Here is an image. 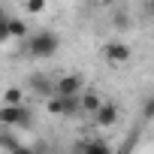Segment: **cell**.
Here are the masks:
<instances>
[{
	"label": "cell",
	"instance_id": "9c48e42d",
	"mask_svg": "<svg viewBox=\"0 0 154 154\" xmlns=\"http://www.w3.org/2000/svg\"><path fill=\"white\" fill-rule=\"evenodd\" d=\"M51 82H54V79H48V75H42V72H33L27 85H30L36 94H42V97H51Z\"/></svg>",
	"mask_w": 154,
	"mask_h": 154
},
{
	"label": "cell",
	"instance_id": "6da1fadb",
	"mask_svg": "<svg viewBox=\"0 0 154 154\" xmlns=\"http://www.w3.org/2000/svg\"><path fill=\"white\" fill-rule=\"evenodd\" d=\"M24 45H27V54H30V57L45 60V57H54V54H57L60 36H57L54 30H36V33H27Z\"/></svg>",
	"mask_w": 154,
	"mask_h": 154
},
{
	"label": "cell",
	"instance_id": "5bb4252c",
	"mask_svg": "<svg viewBox=\"0 0 154 154\" xmlns=\"http://www.w3.org/2000/svg\"><path fill=\"white\" fill-rule=\"evenodd\" d=\"M12 154H39V151H36V148H30V145H18Z\"/></svg>",
	"mask_w": 154,
	"mask_h": 154
},
{
	"label": "cell",
	"instance_id": "8fae6325",
	"mask_svg": "<svg viewBox=\"0 0 154 154\" xmlns=\"http://www.w3.org/2000/svg\"><path fill=\"white\" fill-rule=\"evenodd\" d=\"M21 88H6L3 91V106H21Z\"/></svg>",
	"mask_w": 154,
	"mask_h": 154
},
{
	"label": "cell",
	"instance_id": "277c9868",
	"mask_svg": "<svg viewBox=\"0 0 154 154\" xmlns=\"http://www.w3.org/2000/svg\"><path fill=\"white\" fill-rule=\"evenodd\" d=\"M103 54H106V60H109L112 66H121V63H127V60L133 57V51H130L127 42H106Z\"/></svg>",
	"mask_w": 154,
	"mask_h": 154
},
{
	"label": "cell",
	"instance_id": "3957f363",
	"mask_svg": "<svg viewBox=\"0 0 154 154\" xmlns=\"http://www.w3.org/2000/svg\"><path fill=\"white\" fill-rule=\"evenodd\" d=\"M82 91H85V79H82V75H75V72L60 75V79L51 82V97H63V100H69V97H79Z\"/></svg>",
	"mask_w": 154,
	"mask_h": 154
},
{
	"label": "cell",
	"instance_id": "7a4b0ae2",
	"mask_svg": "<svg viewBox=\"0 0 154 154\" xmlns=\"http://www.w3.org/2000/svg\"><path fill=\"white\" fill-rule=\"evenodd\" d=\"M0 127L9 130H33V112L24 106H0Z\"/></svg>",
	"mask_w": 154,
	"mask_h": 154
},
{
	"label": "cell",
	"instance_id": "4fadbf2b",
	"mask_svg": "<svg viewBox=\"0 0 154 154\" xmlns=\"http://www.w3.org/2000/svg\"><path fill=\"white\" fill-rule=\"evenodd\" d=\"M42 9H45V0H27V12L30 15H39Z\"/></svg>",
	"mask_w": 154,
	"mask_h": 154
},
{
	"label": "cell",
	"instance_id": "ba28073f",
	"mask_svg": "<svg viewBox=\"0 0 154 154\" xmlns=\"http://www.w3.org/2000/svg\"><path fill=\"white\" fill-rule=\"evenodd\" d=\"M18 145H21V139H18V133H15V130H9V127H0V148H3L6 154H12Z\"/></svg>",
	"mask_w": 154,
	"mask_h": 154
},
{
	"label": "cell",
	"instance_id": "5b68a950",
	"mask_svg": "<svg viewBox=\"0 0 154 154\" xmlns=\"http://www.w3.org/2000/svg\"><path fill=\"white\" fill-rule=\"evenodd\" d=\"M118 118H121V112H118V106L115 103H103L97 112H94V121H97V127H115L118 124Z\"/></svg>",
	"mask_w": 154,
	"mask_h": 154
},
{
	"label": "cell",
	"instance_id": "9a60e30c",
	"mask_svg": "<svg viewBox=\"0 0 154 154\" xmlns=\"http://www.w3.org/2000/svg\"><path fill=\"white\" fill-rule=\"evenodd\" d=\"M66 154H75V151H66Z\"/></svg>",
	"mask_w": 154,
	"mask_h": 154
},
{
	"label": "cell",
	"instance_id": "8992f818",
	"mask_svg": "<svg viewBox=\"0 0 154 154\" xmlns=\"http://www.w3.org/2000/svg\"><path fill=\"white\" fill-rule=\"evenodd\" d=\"M100 106H103V100H100L94 91H82V94H79V112H85V115H94Z\"/></svg>",
	"mask_w": 154,
	"mask_h": 154
},
{
	"label": "cell",
	"instance_id": "52a82bcc",
	"mask_svg": "<svg viewBox=\"0 0 154 154\" xmlns=\"http://www.w3.org/2000/svg\"><path fill=\"white\" fill-rule=\"evenodd\" d=\"M75 154H115V151H112V145L106 139H88Z\"/></svg>",
	"mask_w": 154,
	"mask_h": 154
},
{
	"label": "cell",
	"instance_id": "7c38bea8",
	"mask_svg": "<svg viewBox=\"0 0 154 154\" xmlns=\"http://www.w3.org/2000/svg\"><path fill=\"white\" fill-rule=\"evenodd\" d=\"M0 42H9V15L0 6Z\"/></svg>",
	"mask_w": 154,
	"mask_h": 154
},
{
	"label": "cell",
	"instance_id": "30bf717a",
	"mask_svg": "<svg viewBox=\"0 0 154 154\" xmlns=\"http://www.w3.org/2000/svg\"><path fill=\"white\" fill-rule=\"evenodd\" d=\"M27 24L21 21V18H12L9 15V39H27Z\"/></svg>",
	"mask_w": 154,
	"mask_h": 154
}]
</instances>
